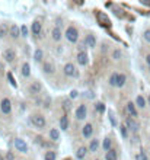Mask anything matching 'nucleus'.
Returning a JSON list of instances; mask_svg holds the SVG:
<instances>
[{
  "label": "nucleus",
  "mask_w": 150,
  "mask_h": 160,
  "mask_svg": "<svg viewBox=\"0 0 150 160\" xmlns=\"http://www.w3.org/2000/svg\"><path fill=\"white\" fill-rule=\"evenodd\" d=\"M66 38H67V41H69V42L76 44V42L79 41V31H77V28H74V26H69V28L66 29Z\"/></svg>",
  "instance_id": "1"
},
{
  "label": "nucleus",
  "mask_w": 150,
  "mask_h": 160,
  "mask_svg": "<svg viewBox=\"0 0 150 160\" xmlns=\"http://www.w3.org/2000/svg\"><path fill=\"white\" fill-rule=\"evenodd\" d=\"M31 122H32L36 128H39V130H42V128L45 127V124H47L45 116H44V115H41V114L32 115V116H31Z\"/></svg>",
  "instance_id": "2"
},
{
  "label": "nucleus",
  "mask_w": 150,
  "mask_h": 160,
  "mask_svg": "<svg viewBox=\"0 0 150 160\" xmlns=\"http://www.w3.org/2000/svg\"><path fill=\"white\" fill-rule=\"evenodd\" d=\"M0 111H1V114L4 115H9L12 111V102L10 99H7V98H4V99H1V102H0Z\"/></svg>",
  "instance_id": "3"
},
{
  "label": "nucleus",
  "mask_w": 150,
  "mask_h": 160,
  "mask_svg": "<svg viewBox=\"0 0 150 160\" xmlns=\"http://www.w3.org/2000/svg\"><path fill=\"white\" fill-rule=\"evenodd\" d=\"M74 115H76V118H77L79 121H83V119L88 116V108H86V105H85V103L79 105L77 109H76V112H74Z\"/></svg>",
  "instance_id": "4"
},
{
  "label": "nucleus",
  "mask_w": 150,
  "mask_h": 160,
  "mask_svg": "<svg viewBox=\"0 0 150 160\" xmlns=\"http://www.w3.org/2000/svg\"><path fill=\"white\" fill-rule=\"evenodd\" d=\"M125 127H127L130 131H133V133H139V130H140V124L134 118H131V116L125 119Z\"/></svg>",
  "instance_id": "5"
},
{
  "label": "nucleus",
  "mask_w": 150,
  "mask_h": 160,
  "mask_svg": "<svg viewBox=\"0 0 150 160\" xmlns=\"http://www.w3.org/2000/svg\"><path fill=\"white\" fill-rule=\"evenodd\" d=\"M63 73H64L67 77H73V76L77 77V76H79L77 71H76V67L73 66V63H67V64L63 67Z\"/></svg>",
  "instance_id": "6"
},
{
  "label": "nucleus",
  "mask_w": 150,
  "mask_h": 160,
  "mask_svg": "<svg viewBox=\"0 0 150 160\" xmlns=\"http://www.w3.org/2000/svg\"><path fill=\"white\" fill-rule=\"evenodd\" d=\"M3 58H4V61H6V63H13V61H15V58H16V53H15V50H12V48H6V50L3 51Z\"/></svg>",
  "instance_id": "7"
},
{
  "label": "nucleus",
  "mask_w": 150,
  "mask_h": 160,
  "mask_svg": "<svg viewBox=\"0 0 150 160\" xmlns=\"http://www.w3.org/2000/svg\"><path fill=\"white\" fill-rule=\"evenodd\" d=\"M13 144H15V149L18 151H21V153H26L28 151V146H26V143L23 141L22 138H15Z\"/></svg>",
  "instance_id": "8"
},
{
  "label": "nucleus",
  "mask_w": 150,
  "mask_h": 160,
  "mask_svg": "<svg viewBox=\"0 0 150 160\" xmlns=\"http://www.w3.org/2000/svg\"><path fill=\"white\" fill-rule=\"evenodd\" d=\"M42 89V86H41V83H38V81H32L31 84H29V87H28V92L31 93V95H38L39 92Z\"/></svg>",
  "instance_id": "9"
},
{
  "label": "nucleus",
  "mask_w": 150,
  "mask_h": 160,
  "mask_svg": "<svg viewBox=\"0 0 150 160\" xmlns=\"http://www.w3.org/2000/svg\"><path fill=\"white\" fill-rule=\"evenodd\" d=\"M93 134V125L92 124H86V125L82 128V136L83 138H91Z\"/></svg>",
  "instance_id": "10"
},
{
  "label": "nucleus",
  "mask_w": 150,
  "mask_h": 160,
  "mask_svg": "<svg viewBox=\"0 0 150 160\" xmlns=\"http://www.w3.org/2000/svg\"><path fill=\"white\" fill-rule=\"evenodd\" d=\"M9 35H10L12 39H18L19 36H22V35H21V28H19L18 25H12L10 31H9Z\"/></svg>",
  "instance_id": "11"
},
{
  "label": "nucleus",
  "mask_w": 150,
  "mask_h": 160,
  "mask_svg": "<svg viewBox=\"0 0 150 160\" xmlns=\"http://www.w3.org/2000/svg\"><path fill=\"white\" fill-rule=\"evenodd\" d=\"M95 15H96L98 21L101 22V25H102V26H109V25H111V22H109V19H108V18L105 16L104 13H102V12L96 10V13H95Z\"/></svg>",
  "instance_id": "12"
},
{
  "label": "nucleus",
  "mask_w": 150,
  "mask_h": 160,
  "mask_svg": "<svg viewBox=\"0 0 150 160\" xmlns=\"http://www.w3.org/2000/svg\"><path fill=\"white\" fill-rule=\"evenodd\" d=\"M76 58H77V63H79L80 66H86V64L89 63V58H88V54H86L85 51H80V53H77V56H76Z\"/></svg>",
  "instance_id": "13"
},
{
  "label": "nucleus",
  "mask_w": 150,
  "mask_h": 160,
  "mask_svg": "<svg viewBox=\"0 0 150 160\" xmlns=\"http://www.w3.org/2000/svg\"><path fill=\"white\" fill-rule=\"evenodd\" d=\"M127 112L131 115V118H136V116H139L137 108H136V103H133V102H128L127 103Z\"/></svg>",
  "instance_id": "14"
},
{
  "label": "nucleus",
  "mask_w": 150,
  "mask_h": 160,
  "mask_svg": "<svg viewBox=\"0 0 150 160\" xmlns=\"http://www.w3.org/2000/svg\"><path fill=\"white\" fill-rule=\"evenodd\" d=\"M61 36H63V34H61V29H60L58 26L53 28V31H51V38H53V39H54L56 42L61 41Z\"/></svg>",
  "instance_id": "15"
},
{
  "label": "nucleus",
  "mask_w": 150,
  "mask_h": 160,
  "mask_svg": "<svg viewBox=\"0 0 150 160\" xmlns=\"http://www.w3.org/2000/svg\"><path fill=\"white\" fill-rule=\"evenodd\" d=\"M85 45L89 47V48H93V47L96 45V38H95V35L89 34L86 38H85Z\"/></svg>",
  "instance_id": "16"
},
{
  "label": "nucleus",
  "mask_w": 150,
  "mask_h": 160,
  "mask_svg": "<svg viewBox=\"0 0 150 160\" xmlns=\"http://www.w3.org/2000/svg\"><path fill=\"white\" fill-rule=\"evenodd\" d=\"M42 70L45 71L47 74H54V71H56V67H54V64H53V63H50V61H45V63L42 64Z\"/></svg>",
  "instance_id": "17"
},
{
  "label": "nucleus",
  "mask_w": 150,
  "mask_h": 160,
  "mask_svg": "<svg viewBox=\"0 0 150 160\" xmlns=\"http://www.w3.org/2000/svg\"><path fill=\"white\" fill-rule=\"evenodd\" d=\"M32 32H34V35H41V32H42V23L39 22V21H35L34 23H32Z\"/></svg>",
  "instance_id": "18"
},
{
  "label": "nucleus",
  "mask_w": 150,
  "mask_h": 160,
  "mask_svg": "<svg viewBox=\"0 0 150 160\" xmlns=\"http://www.w3.org/2000/svg\"><path fill=\"white\" fill-rule=\"evenodd\" d=\"M136 106H139L140 109H144V108L147 106V101H146L141 95H139V96L136 98Z\"/></svg>",
  "instance_id": "19"
},
{
  "label": "nucleus",
  "mask_w": 150,
  "mask_h": 160,
  "mask_svg": "<svg viewBox=\"0 0 150 160\" xmlns=\"http://www.w3.org/2000/svg\"><path fill=\"white\" fill-rule=\"evenodd\" d=\"M60 128H61L63 131L69 130V118H67V115H63V116L60 118Z\"/></svg>",
  "instance_id": "20"
},
{
  "label": "nucleus",
  "mask_w": 150,
  "mask_h": 160,
  "mask_svg": "<svg viewBox=\"0 0 150 160\" xmlns=\"http://www.w3.org/2000/svg\"><path fill=\"white\" fill-rule=\"evenodd\" d=\"M10 26H7L6 23H0V38H4L6 35H9Z\"/></svg>",
  "instance_id": "21"
},
{
  "label": "nucleus",
  "mask_w": 150,
  "mask_h": 160,
  "mask_svg": "<svg viewBox=\"0 0 150 160\" xmlns=\"http://www.w3.org/2000/svg\"><path fill=\"white\" fill-rule=\"evenodd\" d=\"M86 154H88V149L85 147V146H82V147H79L77 149V151H76V157L77 159H85L86 157Z\"/></svg>",
  "instance_id": "22"
},
{
  "label": "nucleus",
  "mask_w": 150,
  "mask_h": 160,
  "mask_svg": "<svg viewBox=\"0 0 150 160\" xmlns=\"http://www.w3.org/2000/svg\"><path fill=\"white\" fill-rule=\"evenodd\" d=\"M118 154H117V150L115 149H111L109 151L105 153V160H117Z\"/></svg>",
  "instance_id": "23"
},
{
  "label": "nucleus",
  "mask_w": 150,
  "mask_h": 160,
  "mask_svg": "<svg viewBox=\"0 0 150 160\" xmlns=\"http://www.w3.org/2000/svg\"><path fill=\"white\" fill-rule=\"evenodd\" d=\"M58 138H60V131L57 128H51L50 130V140L51 141H57Z\"/></svg>",
  "instance_id": "24"
},
{
  "label": "nucleus",
  "mask_w": 150,
  "mask_h": 160,
  "mask_svg": "<svg viewBox=\"0 0 150 160\" xmlns=\"http://www.w3.org/2000/svg\"><path fill=\"white\" fill-rule=\"evenodd\" d=\"M125 81H127V76H125L124 73H120V74H118V83H117V87H123V86L125 84Z\"/></svg>",
  "instance_id": "25"
},
{
  "label": "nucleus",
  "mask_w": 150,
  "mask_h": 160,
  "mask_svg": "<svg viewBox=\"0 0 150 160\" xmlns=\"http://www.w3.org/2000/svg\"><path fill=\"white\" fill-rule=\"evenodd\" d=\"M118 74H120V73H112V74L109 76V80H108L109 86H114V87L117 86V83H118Z\"/></svg>",
  "instance_id": "26"
},
{
  "label": "nucleus",
  "mask_w": 150,
  "mask_h": 160,
  "mask_svg": "<svg viewBox=\"0 0 150 160\" xmlns=\"http://www.w3.org/2000/svg\"><path fill=\"white\" fill-rule=\"evenodd\" d=\"M99 147V141L95 138V140H91V144H89V151L91 153H96V150Z\"/></svg>",
  "instance_id": "27"
},
{
  "label": "nucleus",
  "mask_w": 150,
  "mask_h": 160,
  "mask_svg": "<svg viewBox=\"0 0 150 160\" xmlns=\"http://www.w3.org/2000/svg\"><path fill=\"white\" fill-rule=\"evenodd\" d=\"M42 57H44V53H42V50H35V53H34V60L36 61V63H41L42 61Z\"/></svg>",
  "instance_id": "28"
},
{
  "label": "nucleus",
  "mask_w": 150,
  "mask_h": 160,
  "mask_svg": "<svg viewBox=\"0 0 150 160\" xmlns=\"http://www.w3.org/2000/svg\"><path fill=\"white\" fill-rule=\"evenodd\" d=\"M29 74H31V66L28 63H25L22 66V76L23 77H29Z\"/></svg>",
  "instance_id": "29"
},
{
  "label": "nucleus",
  "mask_w": 150,
  "mask_h": 160,
  "mask_svg": "<svg viewBox=\"0 0 150 160\" xmlns=\"http://www.w3.org/2000/svg\"><path fill=\"white\" fill-rule=\"evenodd\" d=\"M102 146H104V150L105 151H109V150H111V147H112V141H111V138H105L104 140V144H102Z\"/></svg>",
  "instance_id": "30"
},
{
  "label": "nucleus",
  "mask_w": 150,
  "mask_h": 160,
  "mask_svg": "<svg viewBox=\"0 0 150 160\" xmlns=\"http://www.w3.org/2000/svg\"><path fill=\"white\" fill-rule=\"evenodd\" d=\"M44 159L45 160H56L57 159V154H56V151H47L45 153V156H44Z\"/></svg>",
  "instance_id": "31"
},
{
  "label": "nucleus",
  "mask_w": 150,
  "mask_h": 160,
  "mask_svg": "<svg viewBox=\"0 0 150 160\" xmlns=\"http://www.w3.org/2000/svg\"><path fill=\"white\" fill-rule=\"evenodd\" d=\"M136 160H149V157H147L146 151H144V150H141V151H139V153L136 154Z\"/></svg>",
  "instance_id": "32"
},
{
  "label": "nucleus",
  "mask_w": 150,
  "mask_h": 160,
  "mask_svg": "<svg viewBox=\"0 0 150 160\" xmlns=\"http://www.w3.org/2000/svg\"><path fill=\"white\" fill-rule=\"evenodd\" d=\"M121 57H123V51H121V50H114L112 58H114V60H121Z\"/></svg>",
  "instance_id": "33"
},
{
  "label": "nucleus",
  "mask_w": 150,
  "mask_h": 160,
  "mask_svg": "<svg viewBox=\"0 0 150 160\" xmlns=\"http://www.w3.org/2000/svg\"><path fill=\"white\" fill-rule=\"evenodd\" d=\"M120 130H121V136L124 138L128 137V128L125 125H120Z\"/></svg>",
  "instance_id": "34"
},
{
  "label": "nucleus",
  "mask_w": 150,
  "mask_h": 160,
  "mask_svg": "<svg viewBox=\"0 0 150 160\" xmlns=\"http://www.w3.org/2000/svg\"><path fill=\"white\" fill-rule=\"evenodd\" d=\"M95 111H98V112H104L105 111V106L102 102H98L96 105H95Z\"/></svg>",
  "instance_id": "35"
},
{
  "label": "nucleus",
  "mask_w": 150,
  "mask_h": 160,
  "mask_svg": "<svg viewBox=\"0 0 150 160\" xmlns=\"http://www.w3.org/2000/svg\"><path fill=\"white\" fill-rule=\"evenodd\" d=\"M143 39L150 44V29H146V31L143 32Z\"/></svg>",
  "instance_id": "36"
},
{
  "label": "nucleus",
  "mask_w": 150,
  "mask_h": 160,
  "mask_svg": "<svg viewBox=\"0 0 150 160\" xmlns=\"http://www.w3.org/2000/svg\"><path fill=\"white\" fill-rule=\"evenodd\" d=\"M63 108H64V111H66V112H69L70 109H71V105H70L69 99H66V101L63 102Z\"/></svg>",
  "instance_id": "37"
},
{
  "label": "nucleus",
  "mask_w": 150,
  "mask_h": 160,
  "mask_svg": "<svg viewBox=\"0 0 150 160\" xmlns=\"http://www.w3.org/2000/svg\"><path fill=\"white\" fill-rule=\"evenodd\" d=\"M21 35H22V36H25V38L28 36V28H26L25 25H23V26H21Z\"/></svg>",
  "instance_id": "38"
},
{
  "label": "nucleus",
  "mask_w": 150,
  "mask_h": 160,
  "mask_svg": "<svg viewBox=\"0 0 150 160\" xmlns=\"http://www.w3.org/2000/svg\"><path fill=\"white\" fill-rule=\"evenodd\" d=\"M77 95H79V92L77 90H71L70 92V99H76V98H77Z\"/></svg>",
  "instance_id": "39"
},
{
  "label": "nucleus",
  "mask_w": 150,
  "mask_h": 160,
  "mask_svg": "<svg viewBox=\"0 0 150 160\" xmlns=\"http://www.w3.org/2000/svg\"><path fill=\"white\" fill-rule=\"evenodd\" d=\"M108 114H109V119H111V122H112V125H117V121H115V118H114V114H112L111 111H109Z\"/></svg>",
  "instance_id": "40"
},
{
  "label": "nucleus",
  "mask_w": 150,
  "mask_h": 160,
  "mask_svg": "<svg viewBox=\"0 0 150 160\" xmlns=\"http://www.w3.org/2000/svg\"><path fill=\"white\" fill-rule=\"evenodd\" d=\"M6 160H15V156H13L12 151H7V153H6Z\"/></svg>",
  "instance_id": "41"
},
{
  "label": "nucleus",
  "mask_w": 150,
  "mask_h": 160,
  "mask_svg": "<svg viewBox=\"0 0 150 160\" xmlns=\"http://www.w3.org/2000/svg\"><path fill=\"white\" fill-rule=\"evenodd\" d=\"M7 77H9V80H10V83H12V84H13V86H16V83H15V80H13V77H12V74H10V73L7 74Z\"/></svg>",
  "instance_id": "42"
},
{
  "label": "nucleus",
  "mask_w": 150,
  "mask_h": 160,
  "mask_svg": "<svg viewBox=\"0 0 150 160\" xmlns=\"http://www.w3.org/2000/svg\"><path fill=\"white\" fill-rule=\"evenodd\" d=\"M131 140H133V143H139V136L136 134V136H134V137L131 138Z\"/></svg>",
  "instance_id": "43"
},
{
  "label": "nucleus",
  "mask_w": 150,
  "mask_h": 160,
  "mask_svg": "<svg viewBox=\"0 0 150 160\" xmlns=\"http://www.w3.org/2000/svg\"><path fill=\"white\" fill-rule=\"evenodd\" d=\"M146 63L149 64V67H150V54H147V56H146Z\"/></svg>",
  "instance_id": "44"
},
{
  "label": "nucleus",
  "mask_w": 150,
  "mask_h": 160,
  "mask_svg": "<svg viewBox=\"0 0 150 160\" xmlns=\"http://www.w3.org/2000/svg\"><path fill=\"white\" fill-rule=\"evenodd\" d=\"M147 103H149V106H150V96L147 98Z\"/></svg>",
  "instance_id": "45"
},
{
  "label": "nucleus",
  "mask_w": 150,
  "mask_h": 160,
  "mask_svg": "<svg viewBox=\"0 0 150 160\" xmlns=\"http://www.w3.org/2000/svg\"><path fill=\"white\" fill-rule=\"evenodd\" d=\"M0 160H4L3 159V156H1V153H0Z\"/></svg>",
  "instance_id": "46"
},
{
  "label": "nucleus",
  "mask_w": 150,
  "mask_h": 160,
  "mask_svg": "<svg viewBox=\"0 0 150 160\" xmlns=\"http://www.w3.org/2000/svg\"><path fill=\"white\" fill-rule=\"evenodd\" d=\"M149 71H150V67H149Z\"/></svg>",
  "instance_id": "47"
},
{
  "label": "nucleus",
  "mask_w": 150,
  "mask_h": 160,
  "mask_svg": "<svg viewBox=\"0 0 150 160\" xmlns=\"http://www.w3.org/2000/svg\"><path fill=\"white\" fill-rule=\"evenodd\" d=\"M66 160H70V159H66Z\"/></svg>",
  "instance_id": "48"
}]
</instances>
